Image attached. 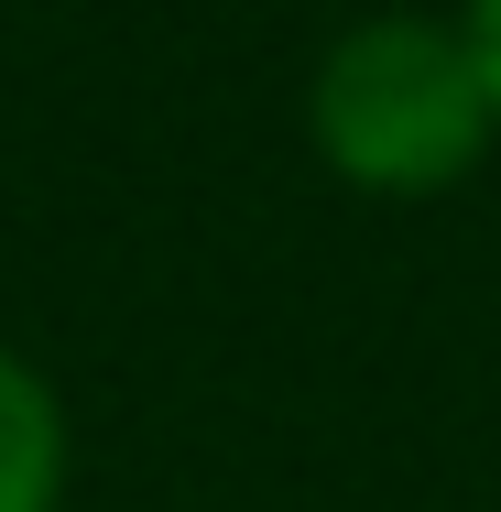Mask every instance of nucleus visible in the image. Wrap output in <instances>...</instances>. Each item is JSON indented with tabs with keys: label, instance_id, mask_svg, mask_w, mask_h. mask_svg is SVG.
Returning <instances> with one entry per match:
<instances>
[{
	"label": "nucleus",
	"instance_id": "1",
	"mask_svg": "<svg viewBox=\"0 0 501 512\" xmlns=\"http://www.w3.org/2000/svg\"><path fill=\"white\" fill-rule=\"evenodd\" d=\"M491 77L447 22H360L316 66V142L360 186H447L491 142Z\"/></svg>",
	"mask_w": 501,
	"mask_h": 512
},
{
	"label": "nucleus",
	"instance_id": "2",
	"mask_svg": "<svg viewBox=\"0 0 501 512\" xmlns=\"http://www.w3.org/2000/svg\"><path fill=\"white\" fill-rule=\"evenodd\" d=\"M55 469H66V425L44 382L0 349V512H55Z\"/></svg>",
	"mask_w": 501,
	"mask_h": 512
},
{
	"label": "nucleus",
	"instance_id": "3",
	"mask_svg": "<svg viewBox=\"0 0 501 512\" xmlns=\"http://www.w3.org/2000/svg\"><path fill=\"white\" fill-rule=\"evenodd\" d=\"M469 55H480V77H491V99H501V0H480V22H469Z\"/></svg>",
	"mask_w": 501,
	"mask_h": 512
}]
</instances>
